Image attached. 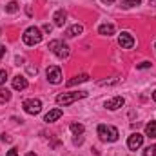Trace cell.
I'll list each match as a JSON object with an SVG mask.
<instances>
[{
	"label": "cell",
	"instance_id": "6da1fadb",
	"mask_svg": "<svg viewBox=\"0 0 156 156\" xmlns=\"http://www.w3.org/2000/svg\"><path fill=\"white\" fill-rule=\"evenodd\" d=\"M96 133H98V136H100L102 142H116L118 136H120V133H118L116 127H113V125H105V123L98 125Z\"/></svg>",
	"mask_w": 156,
	"mask_h": 156
},
{
	"label": "cell",
	"instance_id": "7a4b0ae2",
	"mask_svg": "<svg viewBox=\"0 0 156 156\" xmlns=\"http://www.w3.org/2000/svg\"><path fill=\"white\" fill-rule=\"evenodd\" d=\"M47 49H49L53 55H56L60 60H66V58L69 56V45H67L66 42H62V40H51L49 45H47Z\"/></svg>",
	"mask_w": 156,
	"mask_h": 156
},
{
	"label": "cell",
	"instance_id": "3957f363",
	"mask_svg": "<svg viewBox=\"0 0 156 156\" xmlns=\"http://www.w3.org/2000/svg\"><path fill=\"white\" fill-rule=\"evenodd\" d=\"M87 96V91H76V93H62L56 96V104L58 105H69L76 100H82Z\"/></svg>",
	"mask_w": 156,
	"mask_h": 156
},
{
	"label": "cell",
	"instance_id": "277c9868",
	"mask_svg": "<svg viewBox=\"0 0 156 156\" xmlns=\"http://www.w3.org/2000/svg\"><path fill=\"white\" fill-rule=\"evenodd\" d=\"M22 40H24V44H26V45H37V44L42 42V31H40L38 27L31 26V27H27V29L24 31Z\"/></svg>",
	"mask_w": 156,
	"mask_h": 156
},
{
	"label": "cell",
	"instance_id": "5b68a950",
	"mask_svg": "<svg viewBox=\"0 0 156 156\" xmlns=\"http://www.w3.org/2000/svg\"><path fill=\"white\" fill-rule=\"evenodd\" d=\"M22 107L27 115H38L42 111V102L38 98H27V100L22 102Z\"/></svg>",
	"mask_w": 156,
	"mask_h": 156
},
{
	"label": "cell",
	"instance_id": "8992f818",
	"mask_svg": "<svg viewBox=\"0 0 156 156\" xmlns=\"http://www.w3.org/2000/svg\"><path fill=\"white\" fill-rule=\"evenodd\" d=\"M142 145H144V134L133 133V134L127 138V147H129L131 151H136V149H140Z\"/></svg>",
	"mask_w": 156,
	"mask_h": 156
},
{
	"label": "cell",
	"instance_id": "52a82bcc",
	"mask_svg": "<svg viewBox=\"0 0 156 156\" xmlns=\"http://www.w3.org/2000/svg\"><path fill=\"white\" fill-rule=\"evenodd\" d=\"M47 80L51 82V83H60L62 82V69L58 67V66H51V67H47Z\"/></svg>",
	"mask_w": 156,
	"mask_h": 156
},
{
	"label": "cell",
	"instance_id": "ba28073f",
	"mask_svg": "<svg viewBox=\"0 0 156 156\" xmlns=\"http://www.w3.org/2000/svg\"><path fill=\"white\" fill-rule=\"evenodd\" d=\"M118 44H120L122 49H131V47L134 45V38H133L131 33H122V35L118 37Z\"/></svg>",
	"mask_w": 156,
	"mask_h": 156
},
{
	"label": "cell",
	"instance_id": "9c48e42d",
	"mask_svg": "<svg viewBox=\"0 0 156 156\" xmlns=\"http://www.w3.org/2000/svg\"><path fill=\"white\" fill-rule=\"evenodd\" d=\"M123 104H125L123 96H115V98H111V100L105 102V107H107L109 111H116V109H120Z\"/></svg>",
	"mask_w": 156,
	"mask_h": 156
},
{
	"label": "cell",
	"instance_id": "30bf717a",
	"mask_svg": "<svg viewBox=\"0 0 156 156\" xmlns=\"http://www.w3.org/2000/svg\"><path fill=\"white\" fill-rule=\"evenodd\" d=\"M66 18H67V15H66L64 9H58V11H55V15H53V22H55L56 27H64Z\"/></svg>",
	"mask_w": 156,
	"mask_h": 156
},
{
	"label": "cell",
	"instance_id": "8fae6325",
	"mask_svg": "<svg viewBox=\"0 0 156 156\" xmlns=\"http://www.w3.org/2000/svg\"><path fill=\"white\" fill-rule=\"evenodd\" d=\"M27 87V78L22 76V75H16V76L13 78V89H16V91H24Z\"/></svg>",
	"mask_w": 156,
	"mask_h": 156
},
{
	"label": "cell",
	"instance_id": "7c38bea8",
	"mask_svg": "<svg viewBox=\"0 0 156 156\" xmlns=\"http://www.w3.org/2000/svg\"><path fill=\"white\" fill-rule=\"evenodd\" d=\"M62 115H64V111H62V109H51V111L45 115L44 122H47V123H51V122H56L58 118H62Z\"/></svg>",
	"mask_w": 156,
	"mask_h": 156
},
{
	"label": "cell",
	"instance_id": "4fadbf2b",
	"mask_svg": "<svg viewBox=\"0 0 156 156\" xmlns=\"http://www.w3.org/2000/svg\"><path fill=\"white\" fill-rule=\"evenodd\" d=\"M115 31H116V27L113 24H102L98 27V33L104 35V37H111V35H115Z\"/></svg>",
	"mask_w": 156,
	"mask_h": 156
},
{
	"label": "cell",
	"instance_id": "5bb4252c",
	"mask_svg": "<svg viewBox=\"0 0 156 156\" xmlns=\"http://www.w3.org/2000/svg\"><path fill=\"white\" fill-rule=\"evenodd\" d=\"M82 31H83V26H82V24H75V26H71V27L66 31V37L73 38V37H76V35H82Z\"/></svg>",
	"mask_w": 156,
	"mask_h": 156
},
{
	"label": "cell",
	"instance_id": "9a60e30c",
	"mask_svg": "<svg viewBox=\"0 0 156 156\" xmlns=\"http://www.w3.org/2000/svg\"><path fill=\"white\" fill-rule=\"evenodd\" d=\"M87 80H89V75L82 73V75H78V76L67 80V87H73V85H78V83H83V82H87Z\"/></svg>",
	"mask_w": 156,
	"mask_h": 156
},
{
	"label": "cell",
	"instance_id": "2e32d148",
	"mask_svg": "<svg viewBox=\"0 0 156 156\" xmlns=\"http://www.w3.org/2000/svg\"><path fill=\"white\" fill-rule=\"evenodd\" d=\"M145 134L149 138H156V122H149L145 125Z\"/></svg>",
	"mask_w": 156,
	"mask_h": 156
},
{
	"label": "cell",
	"instance_id": "e0dca14e",
	"mask_svg": "<svg viewBox=\"0 0 156 156\" xmlns=\"http://www.w3.org/2000/svg\"><path fill=\"white\" fill-rule=\"evenodd\" d=\"M71 131H73L75 136H82L83 131H85V127H83L82 123H71Z\"/></svg>",
	"mask_w": 156,
	"mask_h": 156
},
{
	"label": "cell",
	"instance_id": "ac0fdd59",
	"mask_svg": "<svg viewBox=\"0 0 156 156\" xmlns=\"http://www.w3.org/2000/svg\"><path fill=\"white\" fill-rule=\"evenodd\" d=\"M9 100H11V93H9L7 89L0 87V104H5V102H9Z\"/></svg>",
	"mask_w": 156,
	"mask_h": 156
},
{
	"label": "cell",
	"instance_id": "d6986e66",
	"mask_svg": "<svg viewBox=\"0 0 156 156\" xmlns=\"http://www.w3.org/2000/svg\"><path fill=\"white\" fill-rule=\"evenodd\" d=\"M140 2H142V0H122V7L129 9V7H133V5H140Z\"/></svg>",
	"mask_w": 156,
	"mask_h": 156
},
{
	"label": "cell",
	"instance_id": "ffe728a7",
	"mask_svg": "<svg viewBox=\"0 0 156 156\" xmlns=\"http://www.w3.org/2000/svg\"><path fill=\"white\" fill-rule=\"evenodd\" d=\"M16 11H18V4H16V2L5 4V13H16Z\"/></svg>",
	"mask_w": 156,
	"mask_h": 156
},
{
	"label": "cell",
	"instance_id": "44dd1931",
	"mask_svg": "<svg viewBox=\"0 0 156 156\" xmlns=\"http://www.w3.org/2000/svg\"><path fill=\"white\" fill-rule=\"evenodd\" d=\"M144 156H156V147H154V145H149V147H145Z\"/></svg>",
	"mask_w": 156,
	"mask_h": 156
},
{
	"label": "cell",
	"instance_id": "7402d4cb",
	"mask_svg": "<svg viewBox=\"0 0 156 156\" xmlns=\"http://www.w3.org/2000/svg\"><path fill=\"white\" fill-rule=\"evenodd\" d=\"M5 80H7V71L0 69V85H4V83H5Z\"/></svg>",
	"mask_w": 156,
	"mask_h": 156
},
{
	"label": "cell",
	"instance_id": "603a6c76",
	"mask_svg": "<svg viewBox=\"0 0 156 156\" xmlns=\"http://www.w3.org/2000/svg\"><path fill=\"white\" fill-rule=\"evenodd\" d=\"M151 66H153L151 62H142V64H138V66H136V69H149Z\"/></svg>",
	"mask_w": 156,
	"mask_h": 156
},
{
	"label": "cell",
	"instance_id": "cb8c5ba5",
	"mask_svg": "<svg viewBox=\"0 0 156 156\" xmlns=\"http://www.w3.org/2000/svg\"><path fill=\"white\" fill-rule=\"evenodd\" d=\"M27 73H29V75H37V73H38L37 66H31V64H29V66H27Z\"/></svg>",
	"mask_w": 156,
	"mask_h": 156
},
{
	"label": "cell",
	"instance_id": "d4e9b609",
	"mask_svg": "<svg viewBox=\"0 0 156 156\" xmlns=\"http://www.w3.org/2000/svg\"><path fill=\"white\" fill-rule=\"evenodd\" d=\"M111 83H118V78H115V80H102L100 82V85H111Z\"/></svg>",
	"mask_w": 156,
	"mask_h": 156
},
{
	"label": "cell",
	"instance_id": "484cf974",
	"mask_svg": "<svg viewBox=\"0 0 156 156\" xmlns=\"http://www.w3.org/2000/svg\"><path fill=\"white\" fill-rule=\"evenodd\" d=\"M7 156H18V149H16V147H11V149L7 151Z\"/></svg>",
	"mask_w": 156,
	"mask_h": 156
},
{
	"label": "cell",
	"instance_id": "4316f807",
	"mask_svg": "<svg viewBox=\"0 0 156 156\" xmlns=\"http://www.w3.org/2000/svg\"><path fill=\"white\" fill-rule=\"evenodd\" d=\"M0 140H2V142H7V144H9V142H11V136H7V134L4 133V134H0Z\"/></svg>",
	"mask_w": 156,
	"mask_h": 156
},
{
	"label": "cell",
	"instance_id": "83f0119b",
	"mask_svg": "<svg viewBox=\"0 0 156 156\" xmlns=\"http://www.w3.org/2000/svg\"><path fill=\"white\" fill-rule=\"evenodd\" d=\"M4 56H5V47H4V45L0 44V60H2Z\"/></svg>",
	"mask_w": 156,
	"mask_h": 156
},
{
	"label": "cell",
	"instance_id": "f1b7e54d",
	"mask_svg": "<svg viewBox=\"0 0 156 156\" xmlns=\"http://www.w3.org/2000/svg\"><path fill=\"white\" fill-rule=\"evenodd\" d=\"M51 29H53L51 24H44V31H45V33H51Z\"/></svg>",
	"mask_w": 156,
	"mask_h": 156
},
{
	"label": "cell",
	"instance_id": "f546056e",
	"mask_svg": "<svg viewBox=\"0 0 156 156\" xmlns=\"http://www.w3.org/2000/svg\"><path fill=\"white\" fill-rule=\"evenodd\" d=\"M73 142H75V145H78V144H82V142H83V138H82V136H76Z\"/></svg>",
	"mask_w": 156,
	"mask_h": 156
},
{
	"label": "cell",
	"instance_id": "4dcf8cb0",
	"mask_svg": "<svg viewBox=\"0 0 156 156\" xmlns=\"http://www.w3.org/2000/svg\"><path fill=\"white\" fill-rule=\"evenodd\" d=\"M15 62H16V66H20V64L24 62V58H20V56H16V58H15Z\"/></svg>",
	"mask_w": 156,
	"mask_h": 156
},
{
	"label": "cell",
	"instance_id": "1f68e13d",
	"mask_svg": "<svg viewBox=\"0 0 156 156\" xmlns=\"http://www.w3.org/2000/svg\"><path fill=\"white\" fill-rule=\"evenodd\" d=\"M102 2H104V4H113L115 0H102Z\"/></svg>",
	"mask_w": 156,
	"mask_h": 156
},
{
	"label": "cell",
	"instance_id": "d6a6232c",
	"mask_svg": "<svg viewBox=\"0 0 156 156\" xmlns=\"http://www.w3.org/2000/svg\"><path fill=\"white\" fill-rule=\"evenodd\" d=\"M26 156H37V154H35V153H27Z\"/></svg>",
	"mask_w": 156,
	"mask_h": 156
},
{
	"label": "cell",
	"instance_id": "836d02e7",
	"mask_svg": "<svg viewBox=\"0 0 156 156\" xmlns=\"http://www.w3.org/2000/svg\"><path fill=\"white\" fill-rule=\"evenodd\" d=\"M153 100H154V102H156V91H154V93H153Z\"/></svg>",
	"mask_w": 156,
	"mask_h": 156
},
{
	"label": "cell",
	"instance_id": "e575fe53",
	"mask_svg": "<svg viewBox=\"0 0 156 156\" xmlns=\"http://www.w3.org/2000/svg\"><path fill=\"white\" fill-rule=\"evenodd\" d=\"M154 49H156V44H154Z\"/></svg>",
	"mask_w": 156,
	"mask_h": 156
},
{
	"label": "cell",
	"instance_id": "d590c367",
	"mask_svg": "<svg viewBox=\"0 0 156 156\" xmlns=\"http://www.w3.org/2000/svg\"><path fill=\"white\" fill-rule=\"evenodd\" d=\"M154 147H156V145H154Z\"/></svg>",
	"mask_w": 156,
	"mask_h": 156
}]
</instances>
